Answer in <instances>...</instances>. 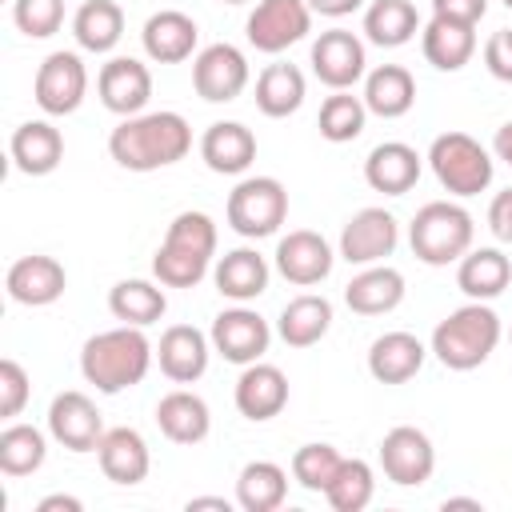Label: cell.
Masks as SVG:
<instances>
[{
	"instance_id": "6da1fadb",
	"label": "cell",
	"mask_w": 512,
	"mask_h": 512,
	"mask_svg": "<svg viewBox=\"0 0 512 512\" xmlns=\"http://www.w3.org/2000/svg\"><path fill=\"white\" fill-rule=\"evenodd\" d=\"M192 152V128L180 112L124 116L108 136V156L128 172H156Z\"/></svg>"
},
{
	"instance_id": "7a4b0ae2",
	"label": "cell",
	"mask_w": 512,
	"mask_h": 512,
	"mask_svg": "<svg viewBox=\"0 0 512 512\" xmlns=\"http://www.w3.org/2000/svg\"><path fill=\"white\" fill-rule=\"evenodd\" d=\"M152 340L144 336V328L136 324H120V328H108V332H96L84 340L80 348V372L84 380L104 392V396H116L124 388H136L148 368H152Z\"/></svg>"
},
{
	"instance_id": "3957f363",
	"label": "cell",
	"mask_w": 512,
	"mask_h": 512,
	"mask_svg": "<svg viewBox=\"0 0 512 512\" xmlns=\"http://www.w3.org/2000/svg\"><path fill=\"white\" fill-rule=\"evenodd\" d=\"M216 260V224L208 212H176L156 256H152V276L164 288H196Z\"/></svg>"
},
{
	"instance_id": "277c9868",
	"label": "cell",
	"mask_w": 512,
	"mask_h": 512,
	"mask_svg": "<svg viewBox=\"0 0 512 512\" xmlns=\"http://www.w3.org/2000/svg\"><path fill=\"white\" fill-rule=\"evenodd\" d=\"M500 336H504V328H500V316L492 312V304L488 300H468L464 308L448 312L432 328L428 352L452 372H472L496 352Z\"/></svg>"
},
{
	"instance_id": "5b68a950",
	"label": "cell",
	"mask_w": 512,
	"mask_h": 512,
	"mask_svg": "<svg viewBox=\"0 0 512 512\" xmlns=\"http://www.w3.org/2000/svg\"><path fill=\"white\" fill-rule=\"evenodd\" d=\"M472 236H476L472 212L464 204H456V200H432L408 224L412 256L424 260V264H432V268L456 264L472 248Z\"/></svg>"
},
{
	"instance_id": "8992f818",
	"label": "cell",
	"mask_w": 512,
	"mask_h": 512,
	"mask_svg": "<svg viewBox=\"0 0 512 512\" xmlns=\"http://www.w3.org/2000/svg\"><path fill=\"white\" fill-rule=\"evenodd\" d=\"M424 160H428L432 176L440 180V188L448 196H460V200L484 192L492 184V172H496L492 152L468 132H440Z\"/></svg>"
},
{
	"instance_id": "52a82bcc",
	"label": "cell",
	"mask_w": 512,
	"mask_h": 512,
	"mask_svg": "<svg viewBox=\"0 0 512 512\" xmlns=\"http://www.w3.org/2000/svg\"><path fill=\"white\" fill-rule=\"evenodd\" d=\"M228 228L244 240H264L276 236L280 224L288 220V188L276 176H244L224 204Z\"/></svg>"
},
{
	"instance_id": "ba28073f",
	"label": "cell",
	"mask_w": 512,
	"mask_h": 512,
	"mask_svg": "<svg viewBox=\"0 0 512 512\" xmlns=\"http://www.w3.org/2000/svg\"><path fill=\"white\" fill-rule=\"evenodd\" d=\"M308 32H312L308 0H256V8L244 20L248 44L264 56H280L284 48L300 44Z\"/></svg>"
},
{
	"instance_id": "9c48e42d",
	"label": "cell",
	"mask_w": 512,
	"mask_h": 512,
	"mask_svg": "<svg viewBox=\"0 0 512 512\" xmlns=\"http://www.w3.org/2000/svg\"><path fill=\"white\" fill-rule=\"evenodd\" d=\"M88 92V68L80 60V52H48L36 68L32 80V96L40 104L44 116H72L84 104Z\"/></svg>"
},
{
	"instance_id": "30bf717a",
	"label": "cell",
	"mask_w": 512,
	"mask_h": 512,
	"mask_svg": "<svg viewBox=\"0 0 512 512\" xmlns=\"http://www.w3.org/2000/svg\"><path fill=\"white\" fill-rule=\"evenodd\" d=\"M308 64L316 72L320 84H328L332 92H344L352 88L356 80L368 76V52H364V40L348 28H328L312 40V52H308Z\"/></svg>"
},
{
	"instance_id": "8fae6325",
	"label": "cell",
	"mask_w": 512,
	"mask_h": 512,
	"mask_svg": "<svg viewBox=\"0 0 512 512\" xmlns=\"http://www.w3.org/2000/svg\"><path fill=\"white\" fill-rule=\"evenodd\" d=\"M248 76H252V72H248V56H244L236 44H228V40L200 48L196 60H192V88H196V96L208 100V104H228V100H236V96L248 88Z\"/></svg>"
},
{
	"instance_id": "7c38bea8",
	"label": "cell",
	"mask_w": 512,
	"mask_h": 512,
	"mask_svg": "<svg viewBox=\"0 0 512 512\" xmlns=\"http://www.w3.org/2000/svg\"><path fill=\"white\" fill-rule=\"evenodd\" d=\"M380 468L400 488L428 484L432 472H436V448H432L428 432H420L412 424H396L392 432H384V440H380Z\"/></svg>"
},
{
	"instance_id": "4fadbf2b",
	"label": "cell",
	"mask_w": 512,
	"mask_h": 512,
	"mask_svg": "<svg viewBox=\"0 0 512 512\" xmlns=\"http://www.w3.org/2000/svg\"><path fill=\"white\" fill-rule=\"evenodd\" d=\"M396 244H400V220L388 208H360L344 224L336 256L356 268H368V264H380L384 256H392Z\"/></svg>"
},
{
	"instance_id": "5bb4252c",
	"label": "cell",
	"mask_w": 512,
	"mask_h": 512,
	"mask_svg": "<svg viewBox=\"0 0 512 512\" xmlns=\"http://www.w3.org/2000/svg\"><path fill=\"white\" fill-rule=\"evenodd\" d=\"M104 432L108 428H104L92 396H84L76 388L52 396V404H48V436L60 448H68V452H96Z\"/></svg>"
},
{
	"instance_id": "9a60e30c",
	"label": "cell",
	"mask_w": 512,
	"mask_h": 512,
	"mask_svg": "<svg viewBox=\"0 0 512 512\" xmlns=\"http://www.w3.org/2000/svg\"><path fill=\"white\" fill-rule=\"evenodd\" d=\"M212 348H216V356H224L228 364H252V360H260L264 352H268V344H272V328H268V320L260 316V312H252V308H244V304H236V308H224L216 320H212Z\"/></svg>"
},
{
	"instance_id": "2e32d148",
	"label": "cell",
	"mask_w": 512,
	"mask_h": 512,
	"mask_svg": "<svg viewBox=\"0 0 512 512\" xmlns=\"http://www.w3.org/2000/svg\"><path fill=\"white\" fill-rule=\"evenodd\" d=\"M332 264H336L332 244L312 228H296L276 240V272L296 288H312V284L328 280Z\"/></svg>"
},
{
	"instance_id": "e0dca14e",
	"label": "cell",
	"mask_w": 512,
	"mask_h": 512,
	"mask_svg": "<svg viewBox=\"0 0 512 512\" xmlns=\"http://www.w3.org/2000/svg\"><path fill=\"white\" fill-rule=\"evenodd\" d=\"M96 92H100V104L116 116H136L148 108L152 100V72L144 60L136 56H112L100 76H96Z\"/></svg>"
},
{
	"instance_id": "ac0fdd59",
	"label": "cell",
	"mask_w": 512,
	"mask_h": 512,
	"mask_svg": "<svg viewBox=\"0 0 512 512\" xmlns=\"http://www.w3.org/2000/svg\"><path fill=\"white\" fill-rule=\"evenodd\" d=\"M4 288L16 304L24 308H48L64 296L68 288V272L56 256H44V252H32V256H20L8 276H4Z\"/></svg>"
},
{
	"instance_id": "d6986e66",
	"label": "cell",
	"mask_w": 512,
	"mask_h": 512,
	"mask_svg": "<svg viewBox=\"0 0 512 512\" xmlns=\"http://www.w3.org/2000/svg\"><path fill=\"white\" fill-rule=\"evenodd\" d=\"M232 400H236V412H240L244 420L264 424V420H272V416L284 412V404H288V376H284L276 364L252 360V364H244V372L236 376Z\"/></svg>"
},
{
	"instance_id": "ffe728a7",
	"label": "cell",
	"mask_w": 512,
	"mask_h": 512,
	"mask_svg": "<svg viewBox=\"0 0 512 512\" xmlns=\"http://www.w3.org/2000/svg\"><path fill=\"white\" fill-rule=\"evenodd\" d=\"M212 336H204L200 328L192 324H172L164 328L160 344H156V360H160V372L172 380V384H192L208 372V356H212Z\"/></svg>"
},
{
	"instance_id": "44dd1931",
	"label": "cell",
	"mask_w": 512,
	"mask_h": 512,
	"mask_svg": "<svg viewBox=\"0 0 512 512\" xmlns=\"http://www.w3.org/2000/svg\"><path fill=\"white\" fill-rule=\"evenodd\" d=\"M196 40H200V28L180 8H160L140 28L144 56L156 60V64H180V60H188L196 52Z\"/></svg>"
},
{
	"instance_id": "7402d4cb",
	"label": "cell",
	"mask_w": 512,
	"mask_h": 512,
	"mask_svg": "<svg viewBox=\"0 0 512 512\" xmlns=\"http://www.w3.org/2000/svg\"><path fill=\"white\" fill-rule=\"evenodd\" d=\"M420 168H424V156L404 144V140H384L368 152L364 160V180L372 192H384V196H404L416 188L420 180Z\"/></svg>"
},
{
	"instance_id": "603a6c76",
	"label": "cell",
	"mask_w": 512,
	"mask_h": 512,
	"mask_svg": "<svg viewBox=\"0 0 512 512\" xmlns=\"http://www.w3.org/2000/svg\"><path fill=\"white\" fill-rule=\"evenodd\" d=\"M200 160L216 176H244L256 160V136L240 120H216L200 136Z\"/></svg>"
},
{
	"instance_id": "cb8c5ba5",
	"label": "cell",
	"mask_w": 512,
	"mask_h": 512,
	"mask_svg": "<svg viewBox=\"0 0 512 512\" xmlns=\"http://www.w3.org/2000/svg\"><path fill=\"white\" fill-rule=\"evenodd\" d=\"M96 460H100V472L120 484V488H132L148 476L152 468V456H148V440L136 432V428H108L100 436V448H96Z\"/></svg>"
},
{
	"instance_id": "d4e9b609",
	"label": "cell",
	"mask_w": 512,
	"mask_h": 512,
	"mask_svg": "<svg viewBox=\"0 0 512 512\" xmlns=\"http://www.w3.org/2000/svg\"><path fill=\"white\" fill-rule=\"evenodd\" d=\"M8 152H12L16 172H24V176H48V172H56L60 160H64V136H60V128L48 124V120H24V124L12 132Z\"/></svg>"
},
{
	"instance_id": "484cf974",
	"label": "cell",
	"mask_w": 512,
	"mask_h": 512,
	"mask_svg": "<svg viewBox=\"0 0 512 512\" xmlns=\"http://www.w3.org/2000/svg\"><path fill=\"white\" fill-rule=\"evenodd\" d=\"M400 300H404V276L392 264H368L344 288V304L356 316H384L400 308Z\"/></svg>"
},
{
	"instance_id": "4316f807",
	"label": "cell",
	"mask_w": 512,
	"mask_h": 512,
	"mask_svg": "<svg viewBox=\"0 0 512 512\" xmlns=\"http://www.w3.org/2000/svg\"><path fill=\"white\" fill-rule=\"evenodd\" d=\"M428 348L412 332H384L368 344V372L380 384H408L424 368Z\"/></svg>"
},
{
	"instance_id": "83f0119b",
	"label": "cell",
	"mask_w": 512,
	"mask_h": 512,
	"mask_svg": "<svg viewBox=\"0 0 512 512\" xmlns=\"http://www.w3.org/2000/svg\"><path fill=\"white\" fill-rule=\"evenodd\" d=\"M268 260L256 252V248H232L224 252L216 264H212V280H216V292L236 300V304H248L256 300L264 288H268Z\"/></svg>"
},
{
	"instance_id": "f1b7e54d",
	"label": "cell",
	"mask_w": 512,
	"mask_h": 512,
	"mask_svg": "<svg viewBox=\"0 0 512 512\" xmlns=\"http://www.w3.org/2000/svg\"><path fill=\"white\" fill-rule=\"evenodd\" d=\"M328 328H332V300L316 296V292H304V296L288 300L276 316V336L288 348H312L328 336Z\"/></svg>"
},
{
	"instance_id": "f546056e",
	"label": "cell",
	"mask_w": 512,
	"mask_h": 512,
	"mask_svg": "<svg viewBox=\"0 0 512 512\" xmlns=\"http://www.w3.org/2000/svg\"><path fill=\"white\" fill-rule=\"evenodd\" d=\"M156 424L172 444H200L212 432V412H208L204 396H196L188 388H172L156 404Z\"/></svg>"
},
{
	"instance_id": "4dcf8cb0",
	"label": "cell",
	"mask_w": 512,
	"mask_h": 512,
	"mask_svg": "<svg viewBox=\"0 0 512 512\" xmlns=\"http://www.w3.org/2000/svg\"><path fill=\"white\" fill-rule=\"evenodd\" d=\"M420 48H424V60L440 72H460L472 56H476V28L472 24H456V20H444V16H432L424 28H420Z\"/></svg>"
},
{
	"instance_id": "1f68e13d",
	"label": "cell",
	"mask_w": 512,
	"mask_h": 512,
	"mask_svg": "<svg viewBox=\"0 0 512 512\" xmlns=\"http://www.w3.org/2000/svg\"><path fill=\"white\" fill-rule=\"evenodd\" d=\"M416 104V80L404 64H380L364 76V108L380 120H400Z\"/></svg>"
},
{
	"instance_id": "d6a6232c",
	"label": "cell",
	"mask_w": 512,
	"mask_h": 512,
	"mask_svg": "<svg viewBox=\"0 0 512 512\" xmlns=\"http://www.w3.org/2000/svg\"><path fill=\"white\" fill-rule=\"evenodd\" d=\"M512 280V260L500 248H468L456 260V288L468 300H496Z\"/></svg>"
},
{
	"instance_id": "836d02e7",
	"label": "cell",
	"mask_w": 512,
	"mask_h": 512,
	"mask_svg": "<svg viewBox=\"0 0 512 512\" xmlns=\"http://www.w3.org/2000/svg\"><path fill=\"white\" fill-rule=\"evenodd\" d=\"M72 36L92 56L112 52L124 36V8L116 0H84L72 16Z\"/></svg>"
},
{
	"instance_id": "e575fe53",
	"label": "cell",
	"mask_w": 512,
	"mask_h": 512,
	"mask_svg": "<svg viewBox=\"0 0 512 512\" xmlns=\"http://www.w3.org/2000/svg\"><path fill=\"white\" fill-rule=\"evenodd\" d=\"M108 312L120 324H136L148 328L168 312V296L160 280H116L108 292Z\"/></svg>"
},
{
	"instance_id": "d590c367",
	"label": "cell",
	"mask_w": 512,
	"mask_h": 512,
	"mask_svg": "<svg viewBox=\"0 0 512 512\" xmlns=\"http://www.w3.org/2000/svg\"><path fill=\"white\" fill-rule=\"evenodd\" d=\"M288 500V472L276 460H248L236 476V504L244 512H276Z\"/></svg>"
},
{
	"instance_id": "8d00e7d4",
	"label": "cell",
	"mask_w": 512,
	"mask_h": 512,
	"mask_svg": "<svg viewBox=\"0 0 512 512\" xmlns=\"http://www.w3.org/2000/svg\"><path fill=\"white\" fill-rule=\"evenodd\" d=\"M420 16L412 0H372L364 8V36L376 48H400L420 32Z\"/></svg>"
},
{
	"instance_id": "74e56055",
	"label": "cell",
	"mask_w": 512,
	"mask_h": 512,
	"mask_svg": "<svg viewBox=\"0 0 512 512\" xmlns=\"http://www.w3.org/2000/svg\"><path fill=\"white\" fill-rule=\"evenodd\" d=\"M304 92H308V84H304V72L296 64H268L256 76V108L268 120L292 116L304 104Z\"/></svg>"
},
{
	"instance_id": "f35d334b",
	"label": "cell",
	"mask_w": 512,
	"mask_h": 512,
	"mask_svg": "<svg viewBox=\"0 0 512 512\" xmlns=\"http://www.w3.org/2000/svg\"><path fill=\"white\" fill-rule=\"evenodd\" d=\"M48 456V440L36 424H8L0 432V472L4 476H32Z\"/></svg>"
},
{
	"instance_id": "ab89813d",
	"label": "cell",
	"mask_w": 512,
	"mask_h": 512,
	"mask_svg": "<svg viewBox=\"0 0 512 512\" xmlns=\"http://www.w3.org/2000/svg\"><path fill=\"white\" fill-rule=\"evenodd\" d=\"M372 496H376V472L368 460H356V456L340 460L332 484L324 488V500L332 512H360L372 504Z\"/></svg>"
},
{
	"instance_id": "60d3db41",
	"label": "cell",
	"mask_w": 512,
	"mask_h": 512,
	"mask_svg": "<svg viewBox=\"0 0 512 512\" xmlns=\"http://www.w3.org/2000/svg\"><path fill=\"white\" fill-rule=\"evenodd\" d=\"M364 120H368V108H364V96H352V88L344 92H332L324 104H320V136L328 144H348L364 132Z\"/></svg>"
},
{
	"instance_id": "b9f144b4",
	"label": "cell",
	"mask_w": 512,
	"mask_h": 512,
	"mask_svg": "<svg viewBox=\"0 0 512 512\" xmlns=\"http://www.w3.org/2000/svg\"><path fill=\"white\" fill-rule=\"evenodd\" d=\"M340 460H344V456H340L332 444H300L296 456H292V480H296L300 488L324 496V488L332 484Z\"/></svg>"
},
{
	"instance_id": "7bdbcfd3",
	"label": "cell",
	"mask_w": 512,
	"mask_h": 512,
	"mask_svg": "<svg viewBox=\"0 0 512 512\" xmlns=\"http://www.w3.org/2000/svg\"><path fill=\"white\" fill-rule=\"evenodd\" d=\"M12 24L28 40H48L64 24V0H12Z\"/></svg>"
},
{
	"instance_id": "ee69618b",
	"label": "cell",
	"mask_w": 512,
	"mask_h": 512,
	"mask_svg": "<svg viewBox=\"0 0 512 512\" xmlns=\"http://www.w3.org/2000/svg\"><path fill=\"white\" fill-rule=\"evenodd\" d=\"M28 396H32V380H28L24 364H16L12 356H4L0 360V416L4 420H16L24 412V404H28Z\"/></svg>"
},
{
	"instance_id": "f6af8a7d",
	"label": "cell",
	"mask_w": 512,
	"mask_h": 512,
	"mask_svg": "<svg viewBox=\"0 0 512 512\" xmlns=\"http://www.w3.org/2000/svg\"><path fill=\"white\" fill-rule=\"evenodd\" d=\"M484 68L496 80L512 84V28H500V32L488 36V44H484Z\"/></svg>"
},
{
	"instance_id": "bcb514c9",
	"label": "cell",
	"mask_w": 512,
	"mask_h": 512,
	"mask_svg": "<svg viewBox=\"0 0 512 512\" xmlns=\"http://www.w3.org/2000/svg\"><path fill=\"white\" fill-rule=\"evenodd\" d=\"M488 12V0H432V16L456 20V24H480Z\"/></svg>"
},
{
	"instance_id": "7dc6e473",
	"label": "cell",
	"mask_w": 512,
	"mask_h": 512,
	"mask_svg": "<svg viewBox=\"0 0 512 512\" xmlns=\"http://www.w3.org/2000/svg\"><path fill=\"white\" fill-rule=\"evenodd\" d=\"M488 228L500 244H512V188L496 192L492 204H488Z\"/></svg>"
},
{
	"instance_id": "c3c4849f",
	"label": "cell",
	"mask_w": 512,
	"mask_h": 512,
	"mask_svg": "<svg viewBox=\"0 0 512 512\" xmlns=\"http://www.w3.org/2000/svg\"><path fill=\"white\" fill-rule=\"evenodd\" d=\"M308 8H312L316 16L340 20V16H352L356 8H364V0H308Z\"/></svg>"
},
{
	"instance_id": "681fc988",
	"label": "cell",
	"mask_w": 512,
	"mask_h": 512,
	"mask_svg": "<svg viewBox=\"0 0 512 512\" xmlns=\"http://www.w3.org/2000/svg\"><path fill=\"white\" fill-rule=\"evenodd\" d=\"M84 504L76 500V496H64V492H52V496H44L40 504H36V512H80Z\"/></svg>"
},
{
	"instance_id": "f907efd6",
	"label": "cell",
	"mask_w": 512,
	"mask_h": 512,
	"mask_svg": "<svg viewBox=\"0 0 512 512\" xmlns=\"http://www.w3.org/2000/svg\"><path fill=\"white\" fill-rule=\"evenodd\" d=\"M492 152H496V160H504V164H512V120L496 128V140H492Z\"/></svg>"
},
{
	"instance_id": "816d5d0a",
	"label": "cell",
	"mask_w": 512,
	"mask_h": 512,
	"mask_svg": "<svg viewBox=\"0 0 512 512\" xmlns=\"http://www.w3.org/2000/svg\"><path fill=\"white\" fill-rule=\"evenodd\" d=\"M196 508H216V512H228L232 504H228L224 496H192V500H188V512H196Z\"/></svg>"
},
{
	"instance_id": "f5cc1de1",
	"label": "cell",
	"mask_w": 512,
	"mask_h": 512,
	"mask_svg": "<svg viewBox=\"0 0 512 512\" xmlns=\"http://www.w3.org/2000/svg\"><path fill=\"white\" fill-rule=\"evenodd\" d=\"M448 508H476V512H480V500H468V496H448V500H444V512H448Z\"/></svg>"
},
{
	"instance_id": "db71d44e",
	"label": "cell",
	"mask_w": 512,
	"mask_h": 512,
	"mask_svg": "<svg viewBox=\"0 0 512 512\" xmlns=\"http://www.w3.org/2000/svg\"><path fill=\"white\" fill-rule=\"evenodd\" d=\"M500 4H504V8H508V12H512V0H500Z\"/></svg>"
},
{
	"instance_id": "11a10c76",
	"label": "cell",
	"mask_w": 512,
	"mask_h": 512,
	"mask_svg": "<svg viewBox=\"0 0 512 512\" xmlns=\"http://www.w3.org/2000/svg\"><path fill=\"white\" fill-rule=\"evenodd\" d=\"M224 4H248V0H224Z\"/></svg>"
},
{
	"instance_id": "9f6ffc18",
	"label": "cell",
	"mask_w": 512,
	"mask_h": 512,
	"mask_svg": "<svg viewBox=\"0 0 512 512\" xmlns=\"http://www.w3.org/2000/svg\"><path fill=\"white\" fill-rule=\"evenodd\" d=\"M508 340H512V332H508Z\"/></svg>"
}]
</instances>
